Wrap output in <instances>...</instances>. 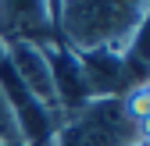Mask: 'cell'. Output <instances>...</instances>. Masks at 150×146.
Masks as SVG:
<instances>
[{"label": "cell", "mask_w": 150, "mask_h": 146, "mask_svg": "<svg viewBox=\"0 0 150 146\" xmlns=\"http://www.w3.org/2000/svg\"><path fill=\"white\" fill-rule=\"evenodd\" d=\"M146 25V0H61L54 29L71 53L125 50Z\"/></svg>", "instance_id": "1"}, {"label": "cell", "mask_w": 150, "mask_h": 146, "mask_svg": "<svg viewBox=\"0 0 150 146\" xmlns=\"http://www.w3.org/2000/svg\"><path fill=\"white\" fill-rule=\"evenodd\" d=\"M47 146H146V125L125 107V96L89 100L50 132Z\"/></svg>", "instance_id": "2"}, {"label": "cell", "mask_w": 150, "mask_h": 146, "mask_svg": "<svg viewBox=\"0 0 150 146\" xmlns=\"http://www.w3.org/2000/svg\"><path fill=\"white\" fill-rule=\"evenodd\" d=\"M4 53H7V64H11V71H14V79L22 82L50 114H57L47 46H40V43H4Z\"/></svg>", "instance_id": "3"}, {"label": "cell", "mask_w": 150, "mask_h": 146, "mask_svg": "<svg viewBox=\"0 0 150 146\" xmlns=\"http://www.w3.org/2000/svg\"><path fill=\"white\" fill-rule=\"evenodd\" d=\"M0 146H25L22 142V132H18V121L11 114L7 100H4V93H0Z\"/></svg>", "instance_id": "4"}, {"label": "cell", "mask_w": 150, "mask_h": 146, "mask_svg": "<svg viewBox=\"0 0 150 146\" xmlns=\"http://www.w3.org/2000/svg\"><path fill=\"white\" fill-rule=\"evenodd\" d=\"M47 4V11H50V18H57V7H61V0H43Z\"/></svg>", "instance_id": "5"}]
</instances>
